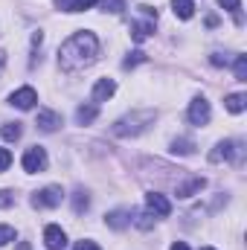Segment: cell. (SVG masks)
Returning <instances> with one entry per match:
<instances>
[{
  "mask_svg": "<svg viewBox=\"0 0 247 250\" xmlns=\"http://www.w3.org/2000/svg\"><path fill=\"white\" fill-rule=\"evenodd\" d=\"M96 56H99V41H96V35L82 29V32L70 35L62 44V50H59V64H62L64 73H82L84 67H90V64L96 62Z\"/></svg>",
  "mask_w": 247,
  "mask_h": 250,
  "instance_id": "obj_1",
  "label": "cell"
},
{
  "mask_svg": "<svg viewBox=\"0 0 247 250\" xmlns=\"http://www.w3.org/2000/svg\"><path fill=\"white\" fill-rule=\"evenodd\" d=\"M148 123H154V114L151 111H137V114H131V117H125L114 125V134L117 137H137V134L145 131Z\"/></svg>",
  "mask_w": 247,
  "mask_h": 250,
  "instance_id": "obj_2",
  "label": "cell"
},
{
  "mask_svg": "<svg viewBox=\"0 0 247 250\" xmlns=\"http://www.w3.org/2000/svg\"><path fill=\"white\" fill-rule=\"evenodd\" d=\"M62 198H64L62 187H47V189H41V192L32 195V207L35 209H53V207L62 204Z\"/></svg>",
  "mask_w": 247,
  "mask_h": 250,
  "instance_id": "obj_3",
  "label": "cell"
},
{
  "mask_svg": "<svg viewBox=\"0 0 247 250\" xmlns=\"http://www.w3.org/2000/svg\"><path fill=\"white\" fill-rule=\"evenodd\" d=\"M21 163H23V172H29V175L44 172L47 169V151L41 146H32V148H26V154H23Z\"/></svg>",
  "mask_w": 247,
  "mask_h": 250,
  "instance_id": "obj_4",
  "label": "cell"
},
{
  "mask_svg": "<svg viewBox=\"0 0 247 250\" xmlns=\"http://www.w3.org/2000/svg\"><path fill=\"white\" fill-rule=\"evenodd\" d=\"M145 209H148L151 215H157V218H169V215H172V204H169V198L160 195V192H148V195H145Z\"/></svg>",
  "mask_w": 247,
  "mask_h": 250,
  "instance_id": "obj_5",
  "label": "cell"
},
{
  "mask_svg": "<svg viewBox=\"0 0 247 250\" xmlns=\"http://www.w3.org/2000/svg\"><path fill=\"white\" fill-rule=\"evenodd\" d=\"M189 123L192 125H206L209 123V102H206L204 96L192 99V105H189Z\"/></svg>",
  "mask_w": 247,
  "mask_h": 250,
  "instance_id": "obj_6",
  "label": "cell"
},
{
  "mask_svg": "<svg viewBox=\"0 0 247 250\" xmlns=\"http://www.w3.org/2000/svg\"><path fill=\"white\" fill-rule=\"evenodd\" d=\"M35 102H38V93H35L32 87H21V90H15V93L9 96V105H15V108H21V111L35 108Z\"/></svg>",
  "mask_w": 247,
  "mask_h": 250,
  "instance_id": "obj_7",
  "label": "cell"
},
{
  "mask_svg": "<svg viewBox=\"0 0 247 250\" xmlns=\"http://www.w3.org/2000/svg\"><path fill=\"white\" fill-rule=\"evenodd\" d=\"M44 245H47L50 250H64L67 248V233H64L62 227L50 224V227L44 230Z\"/></svg>",
  "mask_w": 247,
  "mask_h": 250,
  "instance_id": "obj_8",
  "label": "cell"
},
{
  "mask_svg": "<svg viewBox=\"0 0 247 250\" xmlns=\"http://www.w3.org/2000/svg\"><path fill=\"white\" fill-rule=\"evenodd\" d=\"M114 93H117V82H114V79H99V82L93 84V102H96V105H99V102H108Z\"/></svg>",
  "mask_w": 247,
  "mask_h": 250,
  "instance_id": "obj_9",
  "label": "cell"
},
{
  "mask_svg": "<svg viewBox=\"0 0 247 250\" xmlns=\"http://www.w3.org/2000/svg\"><path fill=\"white\" fill-rule=\"evenodd\" d=\"M233 157H236V143H230V140L218 143V146L209 151V160H212V163H230Z\"/></svg>",
  "mask_w": 247,
  "mask_h": 250,
  "instance_id": "obj_10",
  "label": "cell"
},
{
  "mask_svg": "<svg viewBox=\"0 0 247 250\" xmlns=\"http://www.w3.org/2000/svg\"><path fill=\"white\" fill-rule=\"evenodd\" d=\"M35 125H38L44 134H53V131L62 125V117H59L56 111H47V108H44V111H38V123Z\"/></svg>",
  "mask_w": 247,
  "mask_h": 250,
  "instance_id": "obj_11",
  "label": "cell"
},
{
  "mask_svg": "<svg viewBox=\"0 0 247 250\" xmlns=\"http://www.w3.org/2000/svg\"><path fill=\"white\" fill-rule=\"evenodd\" d=\"M105 221H108V227H111V230H125V227L131 224V215H128L125 209H114V212H108V215H105Z\"/></svg>",
  "mask_w": 247,
  "mask_h": 250,
  "instance_id": "obj_12",
  "label": "cell"
},
{
  "mask_svg": "<svg viewBox=\"0 0 247 250\" xmlns=\"http://www.w3.org/2000/svg\"><path fill=\"white\" fill-rule=\"evenodd\" d=\"M204 187H206V181H204V178H189L186 184L178 187V198H192L195 192H201Z\"/></svg>",
  "mask_w": 247,
  "mask_h": 250,
  "instance_id": "obj_13",
  "label": "cell"
},
{
  "mask_svg": "<svg viewBox=\"0 0 247 250\" xmlns=\"http://www.w3.org/2000/svg\"><path fill=\"white\" fill-rule=\"evenodd\" d=\"M151 32H154V21H145V23H131V38H134L137 44H143Z\"/></svg>",
  "mask_w": 247,
  "mask_h": 250,
  "instance_id": "obj_14",
  "label": "cell"
},
{
  "mask_svg": "<svg viewBox=\"0 0 247 250\" xmlns=\"http://www.w3.org/2000/svg\"><path fill=\"white\" fill-rule=\"evenodd\" d=\"M224 108H227L230 114H242L247 108V96L245 93H230V96L224 99Z\"/></svg>",
  "mask_w": 247,
  "mask_h": 250,
  "instance_id": "obj_15",
  "label": "cell"
},
{
  "mask_svg": "<svg viewBox=\"0 0 247 250\" xmlns=\"http://www.w3.org/2000/svg\"><path fill=\"white\" fill-rule=\"evenodd\" d=\"M172 9H175V15H178L181 21H189V18L195 15V3H192V0H172Z\"/></svg>",
  "mask_w": 247,
  "mask_h": 250,
  "instance_id": "obj_16",
  "label": "cell"
},
{
  "mask_svg": "<svg viewBox=\"0 0 247 250\" xmlns=\"http://www.w3.org/2000/svg\"><path fill=\"white\" fill-rule=\"evenodd\" d=\"M96 114H99L96 105H82V108L76 111V123L79 125H90L93 120H96Z\"/></svg>",
  "mask_w": 247,
  "mask_h": 250,
  "instance_id": "obj_17",
  "label": "cell"
},
{
  "mask_svg": "<svg viewBox=\"0 0 247 250\" xmlns=\"http://www.w3.org/2000/svg\"><path fill=\"white\" fill-rule=\"evenodd\" d=\"M87 207H90L87 192H84V189H76V192H73V212H76V215H82Z\"/></svg>",
  "mask_w": 247,
  "mask_h": 250,
  "instance_id": "obj_18",
  "label": "cell"
},
{
  "mask_svg": "<svg viewBox=\"0 0 247 250\" xmlns=\"http://www.w3.org/2000/svg\"><path fill=\"white\" fill-rule=\"evenodd\" d=\"M0 134H3V140H9V143H15V140H21V134H23V128L21 123H6L0 128Z\"/></svg>",
  "mask_w": 247,
  "mask_h": 250,
  "instance_id": "obj_19",
  "label": "cell"
},
{
  "mask_svg": "<svg viewBox=\"0 0 247 250\" xmlns=\"http://www.w3.org/2000/svg\"><path fill=\"white\" fill-rule=\"evenodd\" d=\"M172 151H175V154H192V151H195V143H192V140H175V143H172Z\"/></svg>",
  "mask_w": 247,
  "mask_h": 250,
  "instance_id": "obj_20",
  "label": "cell"
},
{
  "mask_svg": "<svg viewBox=\"0 0 247 250\" xmlns=\"http://www.w3.org/2000/svg\"><path fill=\"white\" fill-rule=\"evenodd\" d=\"M218 6H221V9H227V12H233V15H236V21L242 23V15H239V9H242V0H218Z\"/></svg>",
  "mask_w": 247,
  "mask_h": 250,
  "instance_id": "obj_21",
  "label": "cell"
},
{
  "mask_svg": "<svg viewBox=\"0 0 247 250\" xmlns=\"http://www.w3.org/2000/svg\"><path fill=\"white\" fill-rule=\"evenodd\" d=\"M236 79L247 82V56H236Z\"/></svg>",
  "mask_w": 247,
  "mask_h": 250,
  "instance_id": "obj_22",
  "label": "cell"
},
{
  "mask_svg": "<svg viewBox=\"0 0 247 250\" xmlns=\"http://www.w3.org/2000/svg\"><path fill=\"white\" fill-rule=\"evenodd\" d=\"M9 242H15V227L0 224V248H3V245H9Z\"/></svg>",
  "mask_w": 247,
  "mask_h": 250,
  "instance_id": "obj_23",
  "label": "cell"
},
{
  "mask_svg": "<svg viewBox=\"0 0 247 250\" xmlns=\"http://www.w3.org/2000/svg\"><path fill=\"white\" fill-rule=\"evenodd\" d=\"M151 224H154V221H151V212H140V215H137V227L151 230Z\"/></svg>",
  "mask_w": 247,
  "mask_h": 250,
  "instance_id": "obj_24",
  "label": "cell"
},
{
  "mask_svg": "<svg viewBox=\"0 0 247 250\" xmlns=\"http://www.w3.org/2000/svg\"><path fill=\"white\" fill-rule=\"evenodd\" d=\"M140 62H145V56H143V53H140V50H137V53H131V56H128V59H125V67H128V70H131V67H137V64Z\"/></svg>",
  "mask_w": 247,
  "mask_h": 250,
  "instance_id": "obj_25",
  "label": "cell"
},
{
  "mask_svg": "<svg viewBox=\"0 0 247 250\" xmlns=\"http://www.w3.org/2000/svg\"><path fill=\"white\" fill-rule=\"evenodd\" d=\"M12 204H15V195L6 192V189H0V209H6V207H12Z\"/></svg>",
  "mask_w": 247,
  "mask_h": 250,
  "instance_id": "obj_26",
  "label": "cell"
},
{
  "mask_svg": "<svg viewBox=\"0 0 247 250\" xmlns=\"http://www.w3.org/2000/svg\"><path fill=\"white\" fill-rule=\"evenodd\" d=\"M99 0H73V12H84V9H90V6H96Z\"/></svg>",
  "mask_w": 247,
  "mask_h": 250,
  "instance_id": "obj_27",
  "label": "cell"
},
{
  "mask_svg": "<svg viewBox=\"0 0 247 250\" xmlns=\"http://www.w3.org/2000/svg\"><path fill=\"white\" fill-rule=\"evenodd\" d=\"M9 163H12V151L9 148H0V172H6Z\"/></svg>",
  "mask_w": 247,
  "mask_h": 250,
  "instance_id": "obj_28",
  "label": "cell"
},
{
  "mask_svg": "<svg viewBox=\"0 0 247 250\" xmlns=\"http://www.w3.org/2000/svg\"><path fill=\"white\" fill-rule=\"evenodd\" d=\"M108 6H111V12H123V0H105V9H108Z\"/></svg>",
  "mask_w": 247,
  "mask_h": 250,
  "instance_id": "obj_29",
  "label": "cell"
},
{
  "mask_svg": "<svg viewBox=\"0 0 247 250\" xmlns=\"http://www.w3.org/2000/svg\"><path fill=\"white\" fill-rule=\"evenodd\" d=\"M76 250H99V245H96V242H79Z\"/></svg>",
  "mask_w": 247,
  "mask_h": 250,
  "instance_id": "obj_30",
  "label": "cell"
},
{
  "mask_svg": "<svg viewBox=\"0 0 247 250\" xmlns=\"http://www.w3.org/2000/svg\"><path fill=\"white\" fill-rule=\"evenodd\" d=\"M56 6L64 9V12H73V0H56Z\"/></svg>",
  "mask_w": 247,
  "mask_h": 250,
  "instance_id": "obj_31",
  "label": "cell"
},
{
  "mask_svg": "<svg viewBox=\"0 0 247 250\" xmlns=\"http://www.w3.org/2000/svg\"><path fill=\"white\" fill-rule=\"evenodd\" d=\"M172 250H189V248H186V242H175V245H172Z\"/></svg>",
  "mask_w": 247,
  "mask_h": 250,
  "instance_id": "obj_32",
  "label": "cell"
},
{
  "mask_svg": "<svg viewBox=\"0 0 247 250\" xmlns=\"http://www.w3.org/2000/svg\"><path fill=\"white\" fill-rule=\"evenodd\" d=\"M3 64H6V53L0 50V70H3Z\"/></svg>",
  "mask_w": 247,
  "mask_h": 250,
  "instance_id": "obj_33",
  "label": "cell"
},
{
  "mask_svg": "<svg viewBox=\"0 0 247 250\" xmlns=\"http://www.w3.org/2000/svg\"><path fill=\"white\" fill-rule=\"evenodd\" d=\"M18 250H29V242H21V245H18Z\"/></svg>",
  "mask_w": 247,
  "mask_h": 250,
  "instance_id": "obj_34",
  "label": "cell"
},
{
  "mask_svg": "<svg viewBox=\"0 0 247 250\" xmlns=\"http://www.w3.org/2000/svg\"><path fill=\"white\" fill-rule=\"evenodd\" d=\"M201 250H215V248H201Z\"/></svg>",
  "mask_w": 247,
  "mask_h": 250,
  "instance_id": "obj_35",
  "label": "cell"
}]
</instances>
